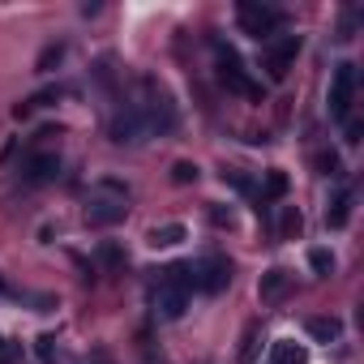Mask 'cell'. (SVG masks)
Wrapping results in <instances>:
<instances>
[{
	"instance_id": "obj_1",
	"label": "cell",
	"mask_w": 364,
	"mask_h": 364,
	"mask_svg": "<svg viewBox=\"0 0 364 364\" xmlns=\"http://www.w3.org/2000/svg\"><path fill=\"white\" fill-rule=\"evenodd\" d=\"M163 274H167V279L154 287V309H159L163 321H176V317H185V309H189L193 274H189V266H171V270H163Z\"/></svg>"
},
{
	"instance_id": "obj_2",
	"label": "cell",
	"mask_w": 364,
	"mask_h": 364,
	"mask_svg": "<svg viewBox=\"0 0 364 364\" xmlns=\"http://www.w3.org/2000/svg\"><path fill=\"white\" fill-rule=\"evenodd\" d=\"M141 103H133L137 107V116H141V124H146V133H171L176 129V107H171V95L159 86V82H141Z\"/></svg>"
},
{
	"instance_id": "obj_3",
	"label": "cell",
	"mask_w": 364,
	"mask_h": 364,
	"mask_svg": "<svg viewBox=\"0 0 364 364\" xmlns=\"http://www.w3.org/2000/svg\"><path fill=\"white\" fill-rule=\"evenodd\" d=\"M236 18H240L245 35H253V39H270V35L287 22L283 9H274V5H257V0H240V5H236Z\"/></svg>"
},
{
	"instance_id": "obj_4",
	"label": "cell",
	"mask_w": 364,
	"mask_h": 364,
	"mask_svg": "<svg viewBox=\"0 0 364 364\" xmlns=\"http://www.w3.org/2000/svg\"><path fill=\"white\" fill-rule=\"evenodd\" d=\"M189 274H193V287H198V291L219 296V291L232 283V262H228V257H219V253H210V257L193 262V266H189Z\"/></svg>"
},
{
	"instance_id": "obj_5",
	"label": "cell",
	"mask_w": 364,
	"mask_h": 364,
	"mask_svg": "<svg viewBox=\"0 0 364 364\" xmlns=\"http://www.w3.org/2000/svg\"><path fill=\"white\" fill-rule=\"evenodd\" d=\"M219 77H223V82H228V86H232L236 95H245V99H257V103L266 99V95H262V86H257V82H253V77L245 73L240 56H236L232 48H223V43H219Z\"/></svg>"
},
{
	"instance_id": "obj_6",
	"label": "cell",
	"mask_w": 364,
	"mask_h": 364,
	"mask_svg": "<svg viewBox=\"0 0 364 364\" xmlns=\"http://www.w3.org/2000/svg\"><path fill=\"white\" fill-rule=\"evenodd\" d=\"M351 99H355V65L343 60V65L334 69V77H330V116H334V120H347Z\"/></svg>"
},
{
	"instance_id": "obj_7",
	"label": "cell",
	"mask_w": 364,
	"mask_h": 364,
	"mask_svg": "<svg viewBox=\"0 0 364 364\" xmlns=\"http://www.w3.org/2000/svg\"><path fill=\"white\" fill-rule=\"evenodd\" d=\"M296 56H300V35H283L279 43H270V48H266V73H270L274 82H283Z\"/></svg>"
},
{
	"instance_id": "obj_8",
	"label": "cell",
	"mask_w": 364,
	"mask_h": 364,
	"mask_svg": "<svg viewBox=\"0 0 364 364\" xmlns=\"http://www.w3.org/2000/svg\"><path fill=\"white\" fill-rule=\"evenodd\" d=\"M107 133H112V141H116V146H137V141L146 137V124H141L137 107H124V112L112 120V129H107Z\"/></svg>"
},
{
	"instance_id": "obj_9",
	"label": "cell",
	"mask_w": 364,
	"mask_h": 364,
	"mask_svg": "<svg viewBox=\"0 0 364 364\" xmlns=\"http://www.w3.org/2000/svg\"><path fill=\"white\" fill-rule=\"evenodd\" d=\"M56 171H60V159H56V154H35V159L26 163V180H31V185L56 180Z\"/></svg>"
},
{
	"instance_id": "obj_10",
	"label": "cell",
	"mask_w": 364,
	"mask_h": 364,
	"mask_svg": "<svg viewBox=\"0 0 364 364\" xmlns=\"http://www.w3.org/2000/svg\"><path fill=\"white\" fill-rule=\"evenodd\" d=\"M185 236H189L185 223H163V228H154V232L146 236V245H150V249H176Z\"/></svg>"
},
{
	"instance_id": "obj_11",
	"label": "cell",
	"mask_w": 364,
	"mask_h": 364,
	"mask_svg": "<svg viewBox=\"0 0 364 364\" xmlns=\"http://www.w3.org/2000/svg\"><path fill=\"white\" fill-rule=\"evenodd\" d=\"M120 219H124V206H116V202H99V206L86 210V223H90V228H112V223H120Z\"/></svg>"
},
{
	"instance_id": "obj_12",
	"label": "cell",
	"mask_w": 364,
	"mask_h": 364,
	"mask_svg": "<svg viewBox=\"0 0 364 364\" xmlns=\"http://www.w3.org/2000/svg\"><path fill=\"white\" fill-rule=\"evenodd\" d=\"M287 283H291V279H287V270H279V266H274V270H266V274H262L257 296H262V300H279V296L287 291Z\"/></svg>"
},
{
	"instance_id": "obj_13",
	"label": "cell",
	"mask_w": 364,
	"mask_h": 364,
	"mask_svg": "<svg viewBox=\"0 0 364 364\" xmlns=\"http://www.w3.org/2000/svg\"><path fill=\"white\" fill-rule=\"evenodd\" d=\"M351 202H355V198H351V189H343V193L330 202L326 223H330V228H347V219H351Z\"/></svg>"
},
{
	"instance_id": "obj_14",
	"label": "cell",
	"mask_w": 364,
	"mask_h": 364,
	"mask_svg": "<svg viewBox=\"0 0 364 364\" xmlns=\"http://www.w3.org/2000/svg\"><path fill=\"white\" fill-rule=\"evenodd\" d=\"M309 334H313L317 343H334V338L343 334V321H338V317H309Z\"/></svg>"
},
{
	"instance_id": "obj_15",
	"label": "cell",
	"mask_w": 364,
	"mask_h": 364,
	"mask_svg": "<svg viewBox=\"0 0 364 364\" xmlns=\"http://www.w3.org/2000/svg\"><path fill=\"white\" fill-rule=\"evenodd\" d=\"M309 355H304V347H296L291 338H279L274 343V364H304Z\"/></svg>"
},
{
	"instance_id": "obj_16",
	"label": "cell",
	"mask_w": 364,
	"mask_h": 364,
	"mask_svg": "<svg viewBox=\"0 0 364 364\" xmlns=\"http://www.w3.org/2000/svg\"><path fill=\"white\" fill-rule=\"evenodd\" d=\"M300 228H304L300 210H296V206H287V210H283V219H279V236H283V240H296V236H300Z\"/></svg>"
},
{
	"instance_id": "obj_17",
	"label": "cell",
	"mask_w": 364,
	"mask_h": 364,
	"mask_svg": "<svg viewBox=\"0 0 364 364\" xmlns=\"http://www.w3.org/2000/svg\"><path fill=\"white\" fill-rule=\"evenodd\" d=\"M283 193H287V176H283V171H270V176H266V189H262V206H266V202H279Z\"/></svg>"
},
{
	"instance_id": "obj_18",
	"label": "cell",
	"mask_w": 364,
	"mask_h": 364,
	"mask_svg": "<svg viewBox=\"0 0 364 364\" xmlns=\"http://www.w3.org/2000/svg\"><path fill=\"white\" fill-rule=\"evenodd\" d=\"M60 60H65V43H52V48L39 52V65H35V69H39V73H52V65H60Z\"/></svg>"
},
{
	"instance_id": "obj_19",
	"label": "cell",
	"mask_w": 364,
	"mask_h": 364,
	"mask_svg": "<svg viewBox=\"0 0 364 364\" xmlns=\"http://www.w3.org/2000/svg\"><path fill=\"white\" fill-rule=\"evenodd\" d=\"M39 360H43V364H60V360H65V351H60V343H56L52 334L39 338Z\"/></svg>"
},
{
	"instance_id": "obj_20",
	"label": "cell",
	"mask_w": 364,
	"mask_h": 364,
	"mask_svg": "<svg viewBox=\"0 0 364 364\" xmlns=\"http://www.w3.org/2000/svg\"><path fill=\"white\" fill-rule=\"evenodd\" d=\"M171 180H176V185H193V180H198V163H189V159H180V163L171 167Z\"/></svg>"
},
{
	"instance_id": "obj_21",
	"label": "cell",
	"mask_w": 364,
	"mask_h": 364,
	"mask_svg": "<svg viewBox=\"0 0 364 364\" xmlns=\"http://www.w3.org/2000/svg\"><path fill=\"white\" fill-rule=\"evenodd\" d=\"M309 266H313L317 274H334V257H330L326 249H313V253H309Z\"/></svg>"
},
{
	"instance_id": "obj_22",
	"label": "cell",
	"mask_w": 364,
	"mask_h": 364,
	"mask_svg": "<svg viewBox=\"0 0 364 364\" xmlns=\"http://www.w3.org/2000/svg\"><path fill=\"white\" fill-rule=\"evenodd\" d=\"M253 355H257V326H249V330H245V347H240V364H253Z\"/></svg>"
},
{
	"instance_id": "obj_23",
	"label": "cell",
	"mask_w": 364,
	"mask_h": 364,
	"mask_svg": "<svg viewBox=\"0 0 364 364\" xmlns=\"http://www.w3.org/2000/svg\"><path fill=\"white\" fill-rule=\"evenodd\" d=\"M317 171L321 176H338V154L330 150V154H317Z\"/></svg>"
},
{
	"instance_id": "obj_24",
	"label": "cell",
	"mask_w": 364,
	"mask_h": 364,
	"mask_svg": "<svg viewBox=\"0 0 364 364\" xmlns=\"http://www.w3.org/2000/svg\"><path fill=\"white\" fill-rule=\"evenodd\" d=\"M99 262H103V266H124V253H120L116 245H103V249H99Z\"/></svg>"
},
{
	"instance_id": "obj_25",
	"label": "cell",
	"mask_w": 364,
	"mask_h": 364,
	"mask_svg": "<svg viewBox=\"0 0 364 364\" xmlns=\"http://www.w3.org/2000/svg\"><path fill=\"white\" fill-rule=\"evenodd\" d=\"M223 180H232V189H240V193H253V185H249L240 171H223Z\"/></svg>"
},
{
	"instance_id": "obj_26",
	"label": "cell",
	"mask_w": 364,
	"mask_h": 364,
	"mask_svg": "<svg viewBox=\"0 0 364 364\" xmlns=\"http://www.w3.org/2000/svg\"><path fill=\"white\" fill-rule=\"evenodd\" d=\"M210 219H215L219 228H232V210H219V206H215V210H210Z\"/></svg>"
}]
</instances>
